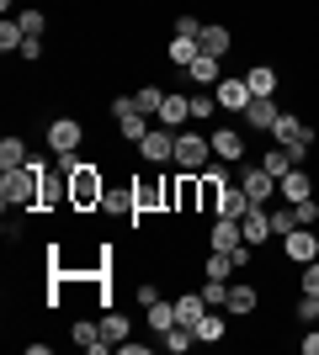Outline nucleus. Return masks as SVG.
Listing matches in <instances>:
<instances>
[{"label":"nucleus","mask_w":319,"mask_h":355,"mask_svg":"<svg viewBox=\"0 0 319 355\" xmlns=\"http://www.w3.org/2000/svg\"><path fill=\"white\" fill-rule=\"evenodd\" d=\"M234 270H240V266H234L224 250H213L208 260H202V276H213V282H234Z\"/></svg>","instance_id":"obj_34"},{"label":"nucleus","mask_w":319,"mask_h":355,"mask_svg":"<svg viewBox=\"0 0 319 355\" xmlns=\"http://www.w3.org/2000/svg\"><path fill=\"white\" fill-rule=\"evenodd\" d=\"M218 117V96L213 90H192V122H213Z\"/></svg>","instance_id":"obj_35"},{"label":"nucleus","mask_w":319,"mask_h":355,"mask_svg":"<svg viewBox=\"0 0 319 355\" xmlns=\"http://www.w3.org/2000/svg\"><path fill=\"white\" fill-rule=\"evenodd\" d=\"M202 27H208V21H202L197 11H176V37H202Z\"/></svg>","instance_id":"obj_39"},{"label":"nucleus","mask_w":319,"mask_h":355,"mask_svg":"<svg viewBox=\"0 0 319 355\" xmlns=\"http://www.w3.org/2000/svg\"><path fill=\"white\" fill-rule=\"evenodd\" d=\"M154 122H165V128L192 122V96H186V90H165V106H160V117H154Z\"/></svg>","instance_id":"obj_23"},{"label":"nucleus","mask_w":319,"mask_h":355,"mask_svg":"<svg viewBox=\"0 0 319 355\" xmlns=\"http://www.w3.org/2000/svg\"><path fill=\"white\" fill-rule=\"evenodd\" d=\"M234 180L250 191V202H256V207H272V202H277V175H266L261 164H245V170H234Z\"/></svg>","instance_id":"obj_12"},{"label":"nucleus","mask_w":319,"mask_h":355,"mask_svg":"<svg viewBox=\"0 0 319 355\" xmlns=\"http://www.w3.org/2000/svg\"><path fill=\"white\" fill-rule=\"evenodd\" d=\"M240 234H245V244H250V250H266V244H272V218H266V207H250L240 218Z\"/></svg>","instance_id":"obj_15"},{"label":"nucleus","mask_w":319,"mask_h":355,"mask_svg":"<svg viewBox=\"0 0 319 355\" xmlns=\"http://www.w3.org/2000/svg\"><path fill=\"white\" fill-rule=\"evenodd\" d=\"M250 207H256V202H250V191H245L240 180H229V191H224V207H218V218H234V223H240Z\"/></svg>","instance_id":"obj_29"},{"label":"nucleus","mask_w":319,"mask_h":355,"mask_svg":"<svg viewBox=\"0 0 319 355\" xmlns=\"http://www.w3.org/2000/svg\"><path fill=\"white\" fill-rule=\"evenodd\" d=\"M154 128V117H144V112H128V117H117V144H128V148H138L144 144V133Z\"/></svg>","instance_id":"obj_25"},{"label":"nucleus","mask_w":319,"mask_h":355,"mask_svg":"<svg viewBox=\"0 0 319 355\" xmlns=\"http://www.w3.org/2000/svg\"><path fill=\"white\" fill-rule=\"evenodd\" d=\"M96 318H101V334H106V345H112V350H117V345L133 334V318H128V313H117V308L96 313Z\"/></svg>","instance_id":"obj_26"},{"label":"nucleus","mask_w":319,"mask_h":355,"mask_svg":"<svg viewBox=\"0 0 319 355\" xmlns=\"http://www.w3.org/2000/svg\"><path fill=\"white\" fill-rule=\"evenodd\" d=\"M54 164H59L64 175H75L80 164H91V159H85V154H80V148H75V154H54Z\"/></svg>","instance_id":"obj_44"},{"label":"nucleus","mask_w":319,"mask_h":355,"mask_svg":"<svg viewBox=\"0 0 319 355\" xmlns=\"http://www.w3.org/2000/svg\"><path fill=\"white\" fill-rule=\"evenodd\" d=\"M197 53H202V43H197V37H170V48H165V59L176 64V69H186V64L197 59Z\"/></svg>","instance_id":"obj_32"},{"label":"nucleus","mask_w":319,"mask_h":355,"mask_svg":"<svg viewBox=\"0 0 319 355\" xmlns=\"http://www.w3.org/2000/svg\"><path fill=\"white\" fill-rule=\"evenodd\" d=\"M138 159H144V164H154V170H165V164L176 159V128L154 122L149 133H144V144H138Z\"/></svg>","instance_id":"obj_7"},{"label":"nucleus","mask_w":319,"mask_h":355,"mask_svg":"<svg viewBox=\"0 0 319 355\" xmlns=\"http://www.w3.org/2000/svg\"><path fill=\"white\" fill-rule=\"evenodd\" d=\"M224 313H229V318H256V313H261V286L256 282H229Z\"/></svg>","instance_id":"obj_14"},{"label":"nucleus","mask_w":319,"mask_h":355,"mask_svg":"<svg viewBox=\"0 0 319 355\" xmlns=\"http://www.w3.org/2000/svg\"><path fill=\"white\" fill-rule=\"evenodd\" d=\"M144 324H149V334H165V329H176V324H181L176 297H160V302H149V308H144Z\"/></svg>","instance_id":"obj_20"},{"label":"nucleus","mask_w":319,"mask_h":355,"mask_svg":"<svg viewBox=\"0 0 319 355\" xmlns=\"http://www.w3.org/2000/svg\"><path fill=\"white\" fill-rule=\"evenodd\" d=\"M69 340H75V350H91V355L112 350L106 334H101V318H75V324H69Z\"/></svg>","instance_id":"obj_16"},{"label":"nucleus","mask_w":319,"mask_h":355,"mask_svg":"<svg viewBox=\"0 0 319 355\" xmlns=\"http://www.w3.org/2000/svg\"><path fill=\"white\" fill-rule=\"evenodd\" d=\"M16 21H22V32H27V37H43V32H48V11H38V6H27Z\"/></svg>","instance_id":"obj_37"},{"label":"nucleus","mask_w":319,"mask_h":355,"mask_svg":"<svg viewBox=\"0 0 319 355\" xmlns=\"http://www.w3.org/2000/svg\"><path fill=\"white\" fill-rule=\"evenodd\" d=\"M272 144H282L298 164H309V154L319 148V128H309V117H298L293 106H282V117L272 128Z\"/></svg>","instance_id":"obj_2"},{"label":"nucleus","mask_w":319,"mask_h":355,"mask_svg":"<svg viewBox=\"0 0 319 355\" xmlns=\"http://www.w3.org/2000/svg\"><path fill=\"white\" fill-rule=\"evenodd\" d=\"M0 234H6V239H22V234H27V212H16V218H6V223H0Z\"/></svg>","instance_id":"obj_46"},{"label":"nucleus","mask_w":319,"mask_h":355,"mask_svg":"<svg viewBox=\"0 0 319 355\" xmlns=\"http://www.w3.org/2000/svg\"><path fill=\"white\" fill-rule=\"evenodd\" d=\"M101 218H133V223H138L133 186H128V180H122V186H106V196H101Z\"/></svg>","instance_id":"obj_17"},{"label":"nucleus","mask_w":319,"mask_h":355,"mask_svg":"<svg viewBox=\"0 0 319 355\" xmlns=\"http://www.w3.org/2000/svg\"><path fill=\"white\" fill-rule=\"evenodd\" d=\"M245 85H250V96H277V90H282V74H277V64H250V69H245Z\"/></svg>","instance_id":"obj_18"},{"label":"nucleus","mask_w":319,"mask_h":355,"mask_svg":"<svg viewBox=\"0 0 319 355\" xmlns=\"http://www.w3.org/2000/svg\"><path fill=\"white\" fill-rule=\"evenodd\" d=\"M298 350H304V355H319V329H314V324H309V334L298 340Z\"/></svg>","instance_id":"obj_47"},{"label":"nucleus","mask_w":319,"mask_h":355,"mask_svg":"<svg viewBox=\"0 0 319 355\" xmlns=\"http://www.w3.org/2000/svg\"><path fill=\"white\" fill-rule=\"evenodd\" d=\"M298 292H319V260L298 266Z\"/></svg>","instance_id":"obj_42"},{"label":"nucleus","mask_w":319,"mask_h":355,"mask_svg":"<svg viewBox=\"0 0 319 355\" xmlns=\"http://www.w3.org/2000/svg\"><path fill=\"white\" fill-rule=\"evenodd\" d=\"M213 96H218V106H224V117H240L245 106L256 101V96H250V85H245V74H224V80L213 85Z\"/></svg>","instance_id":"obj_11"},{"label":"nucleus","mask_w":319,"mask_h":355,"mask_svg":"<svg viewBox=\"0 0 319 355\" xmlns=\"http://www.w3.org/2000/svg\"><path fill=\"white\" fill-rule=\"evenodd\" d=\"M256 164H261V170H266V175H277V180H282V175H288V170H293V164H298V159H293L288 148L277 144V148H266V154H261Z\"/></svg>","instance_id":"obj_31"},{"label":"nucleus","mask_w":319,"mask_h":355,"mask_svg":"<svg viewBox=\"0 0 319 355\" xmlns=\"http://www.w3.org/2000/svg\"><path fill=\"white\" fill-rule=\"evenodd\" d=\"M298 218H304V228H319V196H309V202H298Z\"/></svg>","instance_id":"obj_45"},{"label":"nucleus","mask_w":319,"mask_h":355,"mask_svg":"<svg viewBox=\"0 0 319 355\" xmlns=\"http://www.w3.org/2000/svg\"><path fill=\"white\" fill-rule=\"evenodd\" d=\"M245 244V234H240V223L234 218H213V228H208V250H240Z\"/></svg>","instance_id":"obj_21"},{"label":"nucleus","mask_w":319,"mask_h":355,"mask_svg":"<svg viewBox=\"0 0 319 355\" xmlns=\"http://www.w3.org/2000/svg\"><path fill=\"white\" fill-rule=\"evenodd\" d=\"M266 218H272V234H277V239H288L293 228H304V218H298V207H293V202H272V207H266Z\"/></svg>","instance_id":"obj_27"},{"label":"nucleus","mask_w":319,"mask_h":355,"mask_svg":"<svg viewBox=\"0 0 319 355\" xmlns=\"http://www.w3.org/2000/svg\"><path fill=\"white\" fill-rule=\"evenodd\" d=\"M293 313H298V324H314L319 318V292H298V308Z\"/></svg>","instance_id":"obj_40"},{"label":"nucleus","mask_w":319,"mask_h":355,"mask_svg":"<svg viewBox=\"0 0 319 355\" xmlns=\"http://www.w3.org/2000/svg\"><path fill=\"white\" fill-rule=\"evenodd\" d=\"M176 313H181V324H192V329H197V324H202V313H208L202 292H181V297H176Z\"/></svg>","instance_id":"obj_33"},{"label":"nucleus","mask_w":319,"mask_h":355,"mask_svg":"<svg viewBox=\"0 0 319 355\" xmlns=\"http://www.w3.org/2000/svg\"><path fill=\"white\" fill-rule=\"evenodd\" d=\"M128 186H133L138 223H144V218H165V170L144 164V170H133V175H128Z\"/></svg>","instance_id":"obj_4"},{"label":"nucleus","mask_w":319,"mask_h":355,"mask_svg":"<svg viewBox=\"0 0 319 355\" xmlns=\"http://www.w3.org/2000/svg\"><path fill=\"white\" fill-rule=\"evenodd\" d=\"M186 80H192V85H202V90H213L218 85V80H224V59H208V53H197V59L186 64Z\"/></svg>","instance_id":"obj_19"},{"label":"nucleus","mask_w":319,"mask_h":355,"mask_svg":"<svg viewBox=\"0 0 319 355\" xmlns=\"http://www.w3.org/2000/svg\"><path fill=\"white\" fill-rule=\"evenodd\" d=\"M22 43H27V32H22V21H0V53H22Z\"/></svg>","instance_id":"obj_36"},{"label":"nucleus","mask_w":319,"mask_h":355,"mask_svg":"<svg viewBox=\"0 0 319 355\" xmlns=\"http://www.w3.org/2000/svg\"><path fill=\"white\" fill-rule=\"evenodd\" d=\"M160 297H165V292H160V282H138L133 286V302H138V308H149V302H160Z\"/></svg>","instance_id":"obj_41"},{"label":"nucleus","mask_w":319,"mask_h":355,"mask_svg":"<svg viewBox=\"0 0 319 355\" xmlns=\"http://www.w3.org/2000/svg\"><path fill=\"white\" fill-rule=\"evenodd\" d=\"M309 196H319V180L309 175L304 164H293L288 175L277 180V202H293V207H298V202H309Z\"/></svg>","instance_id":"obj_13"},{"label":"nucleus","mask_w":319,"mask_h":355,"mask_svg":"<svg viewBox=\"0 0 319 355\" xmlns=\"http://www.w3.org/2000/svg\"><path fill=\"white\" fill-rule=\"evenodd\" d=\"M282 244V260L288 266H309V260H319V228H293L288 239H277Z\"/></svg>","instance_id":"obj_10"},{"label":"nucleus","mask_w":319,"mask_h":355,"mask_svg":"<svg viewBox=\"0 0 319 355\" xmlns=\"http://www.w3.org/2000/svg\"><path fill=\"white\" fill-rule=\"evenodd\" d=\"M176 170H192V175H202L213 164V138L197 133V128H176Z\"/></svg>","instance_id":"obj_5"},{"label":"nucleus","mask_w":319,"mask_h":355,"mask_svg":"<svg viewBox=\"0 0 319 355\" xmlns=\"http://www.w3.org/2000/svg\"><path fill=\"white\" fill-rule=\"evenodd\" d=\"M133 101H138V112H144V117H160V106H165V90L154 85V80H138Z\"/></svg>","instance_id":"obj_30"},{"label":"nucleus","mask_w":319,"mask_h":355,"mask_svg":"<svg viewBox=\"0 0 319 355\" xmlns=\"http://www.w3.org/2000/svg\"><path fill=\"white\" fill-rule=\"evenodd\" d=\"M43 170H48V159H38V154L22 170H0V207L6 212H43Z\"/></svg>","instance_id":"obj_1"},{"label":"nucleus","mask_w":319,"mask_h":355,"mask_svg":"<svg viewBox=\"0 0 319 355\" xmlns=\"http://www.w3.org/2000/svg\"><path fill=\"white\" fill-rule=\"evenodd\" d=\"M101 196H106V170L101 164H80L75 175H69V212H101Z\"/></svg>","instance_id":"obj_3"},{"label":"nucleus","mask_w":319,"mask_h":355,"mask_svg":"<svg viewBox=\"0 0 319 355\" xmlns=\"http://www.w3.org/2000/svg\"><path fill=\"white\" fill-rule=\"evenodd\" d=\"M229 340V313L224 308H208L197 324V345H224Z\"/></svg>","instance_id":"obj_24"},{"label":"nucleus","mask_w":319,"mask_h":355,"mask_svg":"<svg viewBox=\"0 0 319 355\" xmlns=\"http://www.w3.org/2000/svg\"><path fill=\"white\" fill-rule=\"evenodd\" d=\"M197 292H202V302H208V308H224V302H229V282H213V276H202Z\"/></svg>","instance_id":"obj_38"},{"label":"nucleus","mask_w":319,"mask_h":355,"mask_svg":"<svg viewBox=\"0 0 319 355\" xmlns=\"http://www.w3.org/2000/svg\"><path fill=\"white\" fill-rule=\"evenodd\" d=\"M43 53H48V48H43V37H27V43H22V53H16V59H22V64H43Z\"/></svg>","instance_id":"obj_43"},{"label":"nucleus","mask_w":319,"mask_h":355,"mask_svg":"<svg viewBox=\"0 0 319 355\" xmlns=\"http://www.w3.org/2000/svg\"><path fill=\"white\" fill-rule=\"evenodd\" d=\"M27 159H32V154H27V138H22V133L0 138V170H22Z\"/></svg>","instance_id":"obj_28"},{"label":"nucleus","mask_w":319,"mask_h":355,"mask_svg":"<svg viewBox=\"0 0 319 355\" xmlns=\"http://www.w3.org/2000/svg\"><path fill=\"white\" fill-rule=\"evenodd\" d=\"M197 43H202V53H208V59H229V48H234V32H229L224 21H208Z\"/></svg>","instance_id":"obj_22"},{"label":"nucleus","mask_w":319,"mask_h":355,"mask_svg":"<svg viewBox=\"0 0 319 355\" xmlns=\"http://www.w3.org/2000/svg\"><path fill=\"white\" fill-rule=\"evenodd\" d=\"M277 117H282V101H277V96H256V101H250V106L240 112V128H245V133H261V138H272Z\"/></svg>","instance_id":"obj_8"},{"label":"nucleus","mask_w":319,"mask_h":355,"mask_svg":"<svg viewBox=\"0 0 319 355\" xmlns=\"http://www.w3.org/2000/svg\"><path fill=\"white\" fill-rule=\"evenodd\" d=\"M43 138H48L54 154H75V148H85V128H80V117H48Z\"/></svg>","instance_id":"obj_9"},{"label":"nucleus","mask_w":319,"mask_h":355,"mask_svg":"<svg viewBox=\"0 0 319 355\" xmlns=\"http://www.w3.org/2000/svg\"><path fill=\"white\" fill-rule=\"evenodd\" d=\"M208 138H213V159H224V164H245V154H250V138H245V128L213 122Z\"/></svg>","instance_id":"obj_6"}]
</instances>
